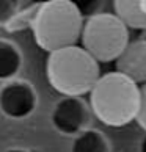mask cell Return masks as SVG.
I'll use <instances>...</instances> for the list:
<instances>
[{"mask_svg": "<svg viewBox=\"0 0 146 152\" xmlns=\"http://www.w3.org/2000/svg\"><path fill=\"white\" fill-rule=\"evenodd\" d=\"M85 18L71 0H49L39 5L33 19V36L39 47L52 53L80 46Z\"/></svg>", "mask_w": 146, "mask_h": 152, "instance_id": "6da1fadb", "label": "cell"}, {"mask_svg": "<svg viewBox=\"0 0 146 152\" xmlns=\"http://www.w3.org/2000/svg\"><path fill=\"white\" fill-rule=\"evenodd\" d=\"M88 96L90 108L105 126L123 127L137 119L140 85L118 71L101 75Z\"/></svg>", "mask_w": 146, "mask_h": 152, "instance_id": "7a4b0ae2", "label": "cell"}, {"mask_svg": "<svg viewBox=\"0 0 146 152\" xmlns=\"http://www.w3.org/2000/svg\"><path fill=\"white\" fill-rule=\"evenodd\" d=\"M46 75L57 93L65 97H80L91 93L101 78V69L82 46H72L49 53Z\"/></svg>", "mask_w": 146, "mask_h": 152, "instance_id": "3957f363", "label": "cell"}, {"mask_svg": "<svg viewBox=\"0 0 146 152\" xmlns=\"http://www.w3.org/2000/svg\"><path fill=\"white\" fill-rule=\"evenodd\" d=\"M129 28L113 13H99L85 19L80 46L98 61H116L129 46Z\"/></svg>", "mask_w": 146, "mask_h": 152, "instance_id": "277c9868", "label": "cell"}, {"mask_svg": "<svg viewBox=\"0 0 146 152\" xmlns=\"http://www.w3.org/2000/svg\"><path fill=\"white\" fill-rule=\"evenodd\" d=\"M52 126L57 132L68 137H79L88 130L90 108L82 97H61L55 104L50 115Z\"/></svg>", "mask_w": 146, "mask_h": 152, "instance_id": "5b68a950", "label": "cell"}, {"mask_svg": "<svg viewBox=\"0 0 146 152\" xmlns=\"http://www.w3.org/2000/svg\"><path fill=\"white\" fill-rule=\"evenodd\" d=\"M36 93L27 82L11 80L0 88V111L11 119H24L36 108Z\"/></svg>", "mask_w": 146, "mask_h": 152, "instance_id": "8992f818", "label": "cell"}, {"mask_svg": "<svg viewBox=\"0 0 146 152\" xmlns=\"http://www.w3.org/2000/svg\"><path fill=\"white\" fill-rule=\"evenodd\" d=\"M120 74L129 77L137 85L146 83V39H134L115 61Z\"/></svg>", "mask_w": 146, "mask_h": 152, "instance_id": "52a82bcc", "label": "cell"}, {"mask_svg": "<svg viewBox=\"0 0 146 152\" xmlns=\"http://www.w3.org/2000/svg\"><path fill=\"white\" fill-rule=\"evenodd\" d=\"M113 14L129 30H146V11L142 0H115Z\"/></svg>", "mask_w": 146, "mask_h": 152, "instance_id": "ba28073f", "label": "cell"}, {"mask_svg": "<svg viewBox=\"0 0 146 152\" xmlns=\"http://www.w3.org/2000/svg\"><path fill=\"white\" fill-rule=\"evenodd\" d=\"M22 66V55L14 42L0 39V80L11 82Z\"/></svg>", "mask_w": 146, "mask_h": 152, "instance_id": "9c48e42d", "label": "cell"}, {"mask_svg": "<svg viewBox=\"0 0 146 152\" xmlns=\"http://www.w3.org/2000/svg\"><path fill=\"white\" fill-rule=\"evenodd\" d=\"M71 152H109V143L101 132L88 129L74 138Z\"/></svg>", "mask_w": 146, "mask_h": 152, "instance_id": "30bf717a", "label": "cell"}, {"mask_svg": "<svg viewBox=\"0 0 146 152\" xmlns=\"http://www.w3.org/2000/svg\"><path fill=\"white\" fill-rule=\"evenodd\" d=\"M19 3L11 2V0H0V25L7 24L8 20L13 19L14 13L18 11Z\"/></svg>", "mask_w": 146, "mask_h": 152, "instance_id": "8fae6325", "label": "cell"}, {"mask_svg": "<svg viewBox=\"0 0 146 152\" xmlns=\"http://www.w3.org/2000/svg\"><path fill=\"white\" fill-rule=\"evenodd\" d=\"M135 121L146 132V83L140 86V107H138V115Z\"/></svg>", "mask_w": 146, "mask_h": 152, "instance_id": "7c38bea8", "label": "cell"}, {"mask_svg": "<svg viewBox=\"0 0 146 152\" xmlns=\"http://www.w3.org/2000/svg\"><path fill=\"white\" fill-rule=\"evenodd\" d=\"M140 152H146V135L142 140V144H140Z\"/></svg>", "mask_w": 146, "mask_h": 152, "instance_id": "4fadbf2b", "label": "cell"}, {"mask_svg": "<svg viewBox=\"0 0 146 152\" xmlns=\"http://www.w3.org/2000/svg\"><path fill=\"white\" fill-rule=\"evenodd\" d=\"M5 152H30V151L22 149V148H13V149H8V151H5Z\"/></svg>", "mask_w": 146, "mask_h": 152, "instance_id": "5bb4252c", "label": "cell"}, {"mask_svg": "<svg viewBox=\"0 0 146 152\" xmlns=\"http://www.w3.org/2000/svg\"><path fill=\"white\" fill-rule=\"evenodd\" d=\"M142 7H143V10L146 11V0H142Z\"/></svg>", "mask_w": 146, "mask_h": 152, "instance_id": "9a60e30c", "label": "cell"}]
</instances>
